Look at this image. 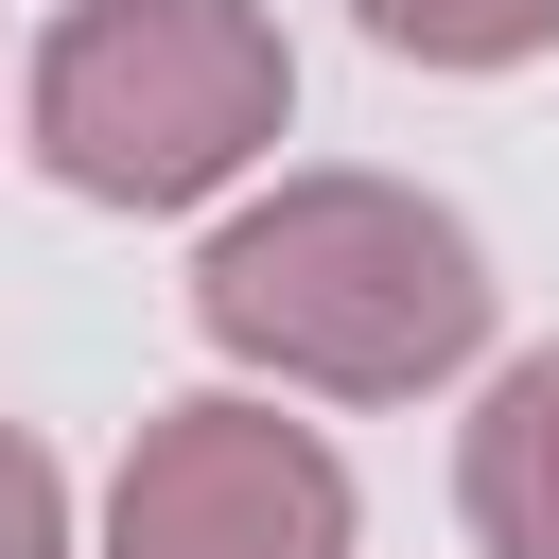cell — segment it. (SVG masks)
Segmentation results:
<instances>
[{
	"label": "cell",
	"mask_w": 559,
	"mask_h": 559,
	"mask_svg": "<svg viewBox=\"0 0 559 559\" xmlns=\"http://www.w3.org/2000/svg\"><path fill=\"white\" fill-rule=\"evenodd\" d=\"M17 122H35L52 192H87V210H192L245 157H280L297 52H280L262 0H70L35 35Z\"/></svg>",
	"instance_id": "cell-2"
},
{
	"label": "cell",
	"mask_w": 559,
	"mask_h": 559,
	"mask_svg": "<svg viewBox=\"0 0 559 559\" xmlns=\"http://www.w3.org/2000/svg\"><path fill=\"white\" fill-rule=\"evenodd\" d=\"M0 559H70V472L0 419Z\"/></svg>",
	"instance_id": "cell-6"
},
{
	"label": "cell",
	"mask_w": 559,
	"mask_h": 559,
	"mask_svg": "<svg viewBox=\"0 0 559 559\" xmlns=\"http://www.w3.org/2000/svg\"><path fill=\"white\" fill-rule=\"evenodd\" d=\"M192 332L314 402H419L489 349V245L402 175H280L210 227Z\"/></svg>",
	"instance_id": "cell-1"
},
{
	"label": "cell",
	"mask_w": 559,
	"mask_h": 559,
	"mask_svg": "<svg viewBox=\"0 0 559 559\" xmlns=\"http://www.w3.org/2000/svg\"><path fill=\"white\" fill-rule=\"evenodd\" d=\"M402 70H524V52H559V0H349Z\"/></svg>",
	"instance_id": "cell-5"
},
{
	"label": "cell",
	"mask_w": 559,
	"mask_h": 559,
	"mask_svg": "<svg viewBox=\"0 0 559 559\" xmlns=\"http://www.w3.org/2000/svg\"><path fill=\"white\" fill-rule=\"evenodd\" d=\"M454 507H472L489 559H559V349H524V367L472 402V437H454Z\"/></svg>",
	"instance_id": "cell-4"
},
{
	"label": "cell",
	"mask_w": 559,
	"mask_h": 559,
	"mask_svg": "<svg viewBox=\"0 0 559 559\" xmlns=\"http://www.w3.org/2000/svg\"><path fill=\"white\" fill-rule=\"evenodd\" d=\"M105 559H349V472L280 402H157L105 472Z\"/></svg>",
	"instance_id": "cell-3"
}]
</instances>
